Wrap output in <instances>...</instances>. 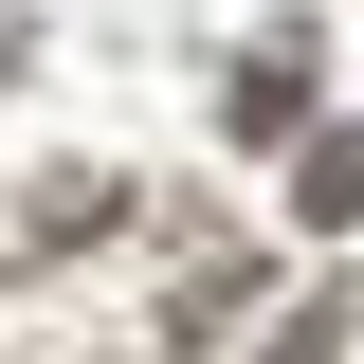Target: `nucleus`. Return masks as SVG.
Returning a JSON list of instances; mask_svg holds the SVG:
<instances>
[{
    "mask_svg": "<svg viewBox=\"0 0 364 364\" xmlns=\"http://www.w3.org/2000/svg\"><path fill=\"white\" fill-rule=\"evenodd\" d=\"M255 364H346V273H328V291H291V310H273V346Z\"/></svg>",
    "mask_w": 364,
    "mask_h": 364,
    "instance_id": "obj_4",
    "label": "nucleus"
},
{
    "mask_svg": "<svg viewBox=\"0 0 364 364\" xmlns=\"http://www.w3.org/2000/svg\"><path fill=\"white\" fill-rule=\"evenodd\" d=\"M291 219H310V237L364 219V128H310V146H291Z\"/></svg>",
    "mask_w": 364,
    "mask_h": 364,
    "instance_id": "obj_3",
    "label": "nucleus"
},
{
    "mask_svg": "<svg viewBox=\"0 0 364 364\" xmlns=\"http://www.w3.org/2000/svg\"><path fill=\"white\" fill-rule=\"evenodd\" d=\"M237 310H255V273H237V255H200V273L164 291V364H219V346H237Z\"/></svg>",
    "mask_w": 364,
    "mask_h": 364,
    "instance_id": "obj_1",
    "label": "nucleus"
},
{
    "mask_svg": "<svg viewBox=\"0 0 364 364\" xmlns=\"http://www.w3.org/2000/svg\"><path fill=\"white\" fill-rule=\"evenodd\" d=\"M291 109H310V18H273V37L237 55V128L273 146V128H291Z\"/></svg>",
    "mask_w": 364,
    "mask_h": 364,
    "instance_id": "obj_2",
    "label": "nucleus"
}]
</instances>
